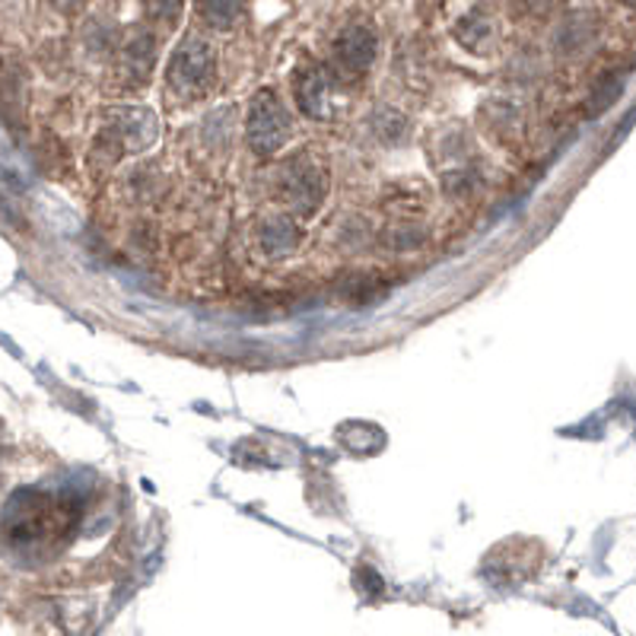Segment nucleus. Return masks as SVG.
<instances>
[{
    "instance_id": "nucleus-1",
    "label": "nucleus",
    "mask_w": 636,
    "mask_h": 636,
    "mask_svg": "<svg viewBox=\"0 0 636 636\" xmlns=\"http://www.w3.org/2000/svg\"><path fill=\"white\" fill-rule=\"evenodd\" d=\"M216 80V51L204 36H185L169 58L165 83L179 99H201Z\"/></svg>"
},
{
    "instance_id": "nucleus-2",
    "label": "nucleus",
    "mask_w": 636,
    "mask_h": 636,
    "mask_svg": "<svg viewBox=\"0 0 636 636\" xmlns=\"http://www.w3.org/2000/svg\"><path fill=\"white\" fill-rule=\"evenodd\" d=\"M281 201H286V208L300 216L319 211L325 191H329V175L325 165L319 163L312 153H296L293 160H286L281 169Z\"/></svg>"
},
{
    "instance_id": "nucleus-3",
    "label": "nucleus",
    "mask_w": 636,
    "mask_h": 636,
    "mask_svg": "<svg viewBox=\"0 0 636 636\" xmlns=\"http://www.w3.org/2000/svg\"><path fill=\"white\" fill-rule=\"evenodd\" d=\"M245 138L249 147L259 157L277 153L286 138H290V115L283 109V102L271 90H261L252 105H249V121H245Z\"/></svg>"
},
{
    "instance_id": "nucleus-4",
    "label": "nucleus",
    "mask_w": 636,
    "mask_h": 636,
    "mask_svg": "<svg viewBox=\"0 0 636 636\" xmlns=\"http://www.w3.org/2000/svg\"><path fill=\"white\" fill-rule=\"evenodd\" d=\"M334 71L341 77H363L376 61V32L366 23L347 26L331 48Z\"/></svg>"
},
{
    "instance_id": "nucleus-5",
    "label": "nucleus",
    "mask_w": 636,
    "mask_h": 636,
    "mask_svg": "<svg viewBox=\"0 0 636 636\" xmlns=\"http://www.w3.org/2000/svg\"><path fill=\"white\" fill-rule=\"evenodd\" d=\"M293 95L300 112L309 119L325 121L331 115V95H329V77L319 64H303L293 73Z\"/></svg>"
},
{
    "instance_id": "nucleus-6",
    "label": "nucleus",
    "mask_w": 636,
    "mask_h": 636,
    "mask_svg": "<svg viewBox=\"0 0 636 636\" xmlns=\"http://www.w3.org/2000/svg\"><path fill=\"white\" fill-rule=\"evenodd\" d=\"M153 61H157V36L147 32V29H134L131 39L121 48V64L119 71L124 77L128 87H141L150 80L153 71Z\"/></svg>"
},
{
    "instance_id": "nucleus-7",
    "label": "nucleus",
    "mask_w": 636,
    "mask_h": 636,
    "mask_svg": "<svg viewBox=\"0 0 636 636\" xmlns=\"http://www.w3.org/2000/svg\"><path fill=\"white\" fill-rule=\"evenodd\" d=\"M261 249H264V255H271V259H281V255H290L296 245H300V230H296V223L293 220H267L264 226H261Z\"/></svg>"
},
{
    "instance_id": "nucleus-8",
    "label": "nucleus",
    "mask_w": 636,
    "mask_h": 636,
    "mask_svg": "<svg viewBox=\"0 0 636 636\" xmlns=\"http://www.w3.org/2000/svg\"><path fill=\"white\" fill-rule=\"evenodd\" d=\"M455 39L472 51H484L494 42V23L487 13H468L462 23L455 26Z\"/></svg>"
},
{
    "instance_id": "nucleus-9",
    "label": "nucleus",
    "mask_w": 636,
    "mask_h": 636,
    "mask_svg": "<svg viewBox=\"0 0 636 636\" xmlns=\"http://www.w3.org/2000/svg\"><path fill=\"white\" fill-rule=\"evenodd\" d=\"M245 0H198L201 20L213 29H230L242 17Z\"/></svg>"
},
{
    "instance_id": "nucleus-10",
    "label": "nucleus",
    "mask_w": 636,
    "mask_h": 636,
    "mask_svg": "<svg viewBox=\"0 0 636 636\" xmlns=\"http://www.w3.org/2000/svg\"><path fill=\"white\" fill-rule=\"evenodd\" d=\"M143 10L157 23H175L182 13V0H143Z\"/></svg>"
},
{
    "instance_id": "nucleus-11",
    "label": "nucleus",
    "mask_w": 636,
    "mask_h": 636,
    "mask_svg": "<svg viewBox=\"0 0 636 636\" xmlns=\"http://www.w3.org/2000/svg\"><path fill=\"white\" fill-rule=\"evenodd\" d=\"M83 3H87V0H51V7H54L58 13H68V17H71V13H80Z\"/></svg>"
},
{
    "instance_id": "nucleus-12",
    "label": "nucleus",
    "mask_w": 636,
    "mask_h": 636,
    "mask_svg": "<svg viewBox=\"0 0 636 636\" xmlns=\"http://www.w3.org/2000/svg\"><path fill=\"white\" fill-rule=\"evenodd\" d=\"M518 3H522V7H525L528 13H542V10H547V7H551L554 0H518Z\"/></svg>"
}]
</instances>
